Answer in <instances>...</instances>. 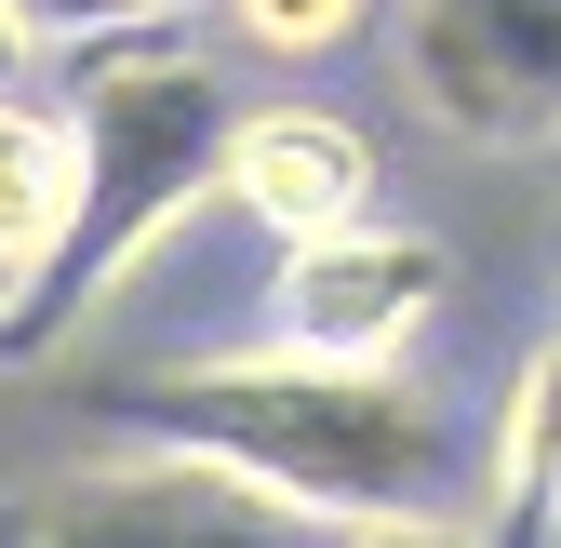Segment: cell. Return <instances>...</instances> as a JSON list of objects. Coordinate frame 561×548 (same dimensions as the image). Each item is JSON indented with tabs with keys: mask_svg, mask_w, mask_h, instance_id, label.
Wrapping results in <instances>:
<instances>
[{
	"mask_svg": "<svg viewBox=\"0 0 561 548\" xmlns=\"http://www.w3.org/2000/svg\"><path fill=\"white\" fill-rule=\"evenodd\" d=\"M0 548H308V522L241 495L228 468L107 455V468H67V482L0 495Z\"/></svg>",
	"mask_w": 561,
	"mask_h": 548,
	"instance_id": "4",
	"label": "cell"
},
{
	"mask_svg": "<svg viewBox=\"0 0 561 548\" xmlns=\"http://www.w3.org/2000/svg\"><path fill=\"white\" fill-rule=\"evenodd\" d=\"M215 201H241L280 254H295V241H334V228L375 215V134L347 121V107H321V94H254L228 121Z\"/></svg>",
	"mask_w": 561,
	"mask_h": 548,
	"instance_id": "6",
	"label": "cell"
},
{
	"mask_svg": "<svg viewBox=\"0 0 561 548\" xmlns=\"http://www.w3.org/2000/svg\"><path fill=\"white\" fill-rule=\"evenodd\" d=\"M455 295V254L401 215H362L334 241H295L267 267V349L295 362H362V375H401V349L442 321Z\"/></svg>",
	"mask_w": 561,
	"mask_h": 548,
	"instance_id": "3",
	"label": "cell"
},
{
	"mask_svg": "<svg viewBox=\"0 0 561 548\" xmlns=\"http://www.w3.org/2000/svg\"><path fill=\"white\" fill-rule=\"evenodd\" d=\"M388 14V0H215V54H267V67H321V54H347Z\"/></svg>",
	"mask_w": 561,
	"mask_h": 548,
	"instance_id": "9",
	"label": "cell"
},
{
	"mask_svg": "<svg viewBox=\"0 0 561 548\" xmlns=\"http://www.w3.org/2000/svg\"><path fill=\"white\" fill-rule=\"evenodd\" d=\"M334 548H481V535H468V522L442 509V522H347Z\"/></svg>",
	"mask_w": 561,
	"mask_h": 548,
	"instance_id": "11",
	"label": "cell"
},
{
	"mask_svg": "<svg viewBox=\"0 0 561 548\" xmlns=\"http://www.w3.org/2000/svg\"><path fill=\"white\" fill-rule=\"evenodd\" d=\"M401 81L468 148H561V0H401Z\"/></svg>",
	"mask_w": 561,
	"mask_h": 548,
	"instance_id": "5",
	"label": "cell"
},
{
	"mask_svg": "<svg viewBox=\"0 0 561 548\" xmlns=\"http://www.w3.org/2000/svg\"><path fill=\"white\" fill-rule=\"evenodd\" d=\"M94 415L148 455L228 468L241 495L295 509V522H442L455 495V415L414 375L362 362H295V349H215V362H161L121 375Z\"/></svg>",
	"mask_w": 561,
	"mask_h": 548,
	"instance_id": "1",
	"label": "cell"
},
{
	"mask_svg": "<svg viewBox=\"0 0 561 548\" xmlns=\"http://www.w3.org/2000/svg\"><path fill=\"white\" fill-rule=\"evenodd\" d=\"M67 148H81V201H67V241L54 267L0 308V362H41L67 349L134 267H148L187 215H215V174H228V54L201 27H134V41H81L67 54Z\"/></svg>",
	"mask_w": 561,
	"mask_h": 548,
	"instance_id": "2",
	"label": "cell"
},
{
	"mask_svg": "<svg viewBox=\"0 0 561 548\" xmlns=\"http://www.w3.org/2000/svg\"><path fill=\"white\" fill-rule=\"evenodd\" d=\"M187 0H14V27L41 54H81V41H134V27H174Z\"/></svg>",
	"mask_w": 561,
	"mask_h": 548,
	"instance_id": "10",
	"label": "cell"
},
{
	"mask_svg": "<svg viewBox=\"0 0 561 548\" xmlns=\"http://www.w3.org/2000/svg\"><path fill=\"white\" fill-rule=\"evenodd\" d=\"M67 201H81V148H67V107L54 94H0V308H14L54 241H67Z\"/></svg>",
	"mask_w": 561,
	"mask_h": 548,
	"instance_id": "8",
	"label": "cell"
},
{
	"mask_svg": "<svg viewBox=\"0 0 561 548\" xmlns=\"http://www.w3.org/2000/svg\"><path fill=\"white\" fill-rule=\"evenodd\" d=\"M481 548H561V334L508 375V415L481 442Z\"/></svg>",
	"mask_w": 561,
	"mask_h": 548,
	"instance_id": "7",
	"label": "cell"
}]
</instances>
